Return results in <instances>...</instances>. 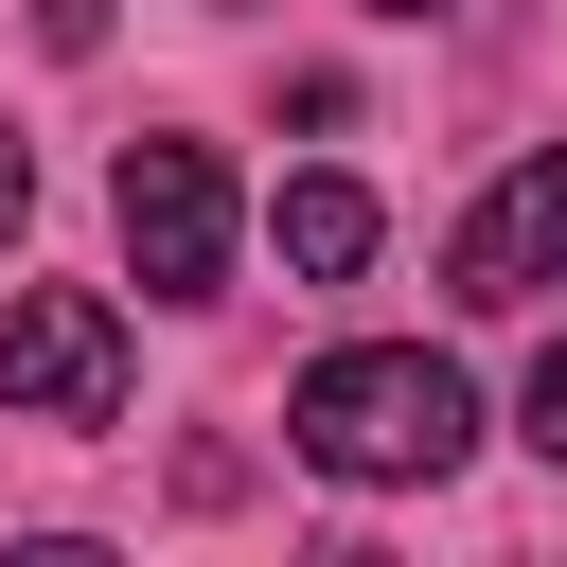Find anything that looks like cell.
<instances>
[{
	"mask_svg": "<svg viewBox=\"0 0 567 567\" xmlns=\"http://www.w3.org/2000/svg\"><path fill=\"white\" fill-rule=\"evenodd\" d=\"M284 443H301L319 478H443V461L478 443V408H461V372H443L425 337H354V354H319V372L284 390Z\"/></svg>",
	"mask_w": 567,
	"mask_h": 567,
	"instance_id": "1",
	"label": "cell"
},
{
	"mask_svg": "<svg viewBox=\"0 0 567 567\" xmlns=\"http://www.w3.org/2000/svg\"><path fill=\"white\" fill-rule=\"evenodd\" d=\"M443 284H461L478 319H514V301H549V284H567V142H532V159H514V177L461 213Z\"/></svg>",
	"mask_w": 567,
	"mask_h": 567,
	"instance_id": "4",
	"label": "cell"
},
{
	"mask_svg": "<svg viewBox=\"0 0 567 567\" xmlns=\"http://www.w3.org/2000/svg\"><path fill=\"white\" fill-rule=\"evenodd\" d=\"M106 213H124L142 301H213V284H230V159H213V142H124Z\"/></svg>",
	"mask_w": 567,
	"mask_h": 567,
	"instance_id": "2",
	"label": "cell"
},
{
	"mask_svg": "<svg viewBox=\"0 0 567 567\" xmlns=\"http://www.w3.org/2000/svg\"><path fill=\"white\" fill-rule=\"evenodd\" d=\"M0 408H18V425H106V408H124V319H106L89 284H35V301L0 319Z\"/></svg>",
	"mask_w": 567,
	"mask_h": 567,
	"instance_id": "3",
	"label": "cell"
},
{
	"mask_svg": "<svg viewBox=\"0 0 567 567\" xmlns=\"http://www.w3.org/2000/svg\"><path fill=\"white\" fill-rule=\"evenodd\" d=\"M532 443H549V461H567V337H549V354H532Z\"/></svg>",
	"mask_w": 567,
	"mask_h": 567,
	"instance_id": "6",
	"label": "cell"
},
{
	"mask_svg": "<svg viewBox=\"0 0 567 567\" xmlns=\"http://www.w3.org/2000/svg\"><path fill=\"white\" fill-rule=\"evenodd\" d=\"M18 213H35V159H18V124H0V230H18Z\"/></svg>",
	"mask_w": 567,
	"mask_h": 567,
	"instance_id": "7",
	"label": "cell"
},
{
	"mask_svg": "<svg viewBox=\"0 0 567 567\" xmlns=\"http://www.w3.org/2000/svg\"><path fill=\"white\" fill-rule=\"evenodd\" d=\"M372 18H443V0H372Z\"/></svg>",
	"mask_w": 567,
	"mask_h": 567,
	"instance_id": "8",
	"label": "cell"
},
{
	"mask_svg": "<svg viewBox=\"0 0 567 567\" xmlns=\"http://www.w3.org/2000/svg\"><path fill=\"white\" fill-rule=\"evenodd\" d=\"M284 266H301V284H354V266H372V195H354V177H284Z\"/></svg>",
	"mask_w": 567,
	"mask_h": 567,
	"instance_id": "5",
	"label": "cell"
}]
</instances>
